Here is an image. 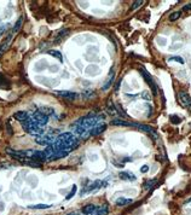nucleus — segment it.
<instances>
[{"instance_id": "obj_1", "label": "nucleus", "mask_w": 191, "mask_h": 215, "mask_svg": "<svg viewBox=\"0 0 191 215\" xmlns=\"http://www.w3.org/2000/svg\"><path fill=\"white\" fill-rule=\"evenodd\" d=\"M99 120H102V116H97L96 114H88L87 116L81 117L80 120H77L76 121V125L84 127V128L87 129V130H91L98 123Z\"/></svg>"}, {"instance_id": "obj_2", "label": "nucleus", "mask_w": 191, "mask_h": 215, "mask_svg": "<svg viewBox=\"0 0 191 215\" xmlns=\"http://www.w3.org/2000/svg\"><path fill=\"white\" fill-rule=\"evenodd\" d=\"M22 126H23V128L27 133H29L34 137H40L44 133V129L41 128L39 125H36L30 117L28 120H26L24 122H22Z\"/></svg>"}, {"instance_id": "obj_3", "label": "nucleus", "mask_w": 191, "mask_h": 215, "mask_svg": "<svg viewBox=\"0 0 191 215\" xmlns=\"http://www.w3.org/2000/svg\"><path fill=\"white\" fill-rule=\"evenodd\" d=\"M139 72L140 74L143 75V77H144V80H145V82H147V85L150 86V88L152 89V92H154V94H156L157 93V86H156V84H155V81H154V79H152V76L147 72V69L145 68H143V67H140L139 68Z\"/></svg>"}, {"instance_id": "obj_4", "label": "nucleus", "mask_w": 191, "mask_h": 215, "mask_svg": "<svg viewBox=\"0 0 191 215\" xmlns=\"http://www.w3.org/2000/svg\"><path fill=\"white\" fill-rule=\"evenodd\" d=\"M31 120H33L36 125H39V126L41 127V126H45V125L48 122V116H46L45 114H43L41 111H36V113L33 114Z\"/></svg>"}, {"instance_id": "obj_5", "label": "nucleus", "mask_w": 191, "mask_h": 215, "mask_svg": "<svg viewBox=\"0 0 191 215\" xmlns=\"http://www.w3.org/2000/svg\"><path fill=\"white\" fill-rule=\"evenodd\" d=\"M178 99H179V103L180 105H183L184 108L191 110V97L186 93V92H179L178 93Z\"/></svg>"}, {"instance_id": "obj_6", "label": "nucleus", "mask_w": 191, "mask_h": 215, "mask_svg": "<svg viewBox=\"0 0 191 215\" xmlns=\"http://www.w3.org/2000/svg\"><path fill=\"white\" fill-rule=\"evenodd\" d=\"M55 140H56V138L52 137V135H50V134L44 135V137H41V135H40V137H35V142H36V143L40 144V145H46V146L53 144Z\"/></svg>"}, {"instance_id": "obj_7", "label": "nucleus", "mask_w": 191, "mask_h": 215, "mask_svg": "<svg viewBox=\"0 0 191 215\" xmlns=\"http://www.w3.org/2000/svg\"><path fill=\"white\" fill-rule=\"evenodd\" d=\"M110 123L113 126H122V127H137V125H138V123H133V122H128V121H123L121 118L111 120Z\"/></svg>"}, {"instance_id": "obj_8", "label": "nucleus", "mask_w": 191, "mask_h": 215, "mask_svg": "<svg viewBox=\"0 0 191 215\" xmlns=\"http://www.w3.org/2000/svg\"><path fill=\"white\" fill-rule=\"evenodd\" d=\"M103 185V183L101 181V180H96V181H93L91 185H88L87 187H85L82 191H81V195H85V192L87 193V192H91V191H94V190H98L99 187Z\"/></svg>"}, {"instance_id": "obj_9", "label": "nucleus", "mask_w": 191, "mask_h": 215, "mask_svg": "<svg viewBox=\"0 0 191 215\" xmlns=\"http://www.w3.org/2000/svg\"><path fill=\"white\" fill-rule=\"evenodd\" d=\"M105 129H106V123H104V122L97 123L93 128L91 129V135H99V134L103 133Z\"/></svg>"}, {"instance_id": "obj_10", "label": "nucleus", "mask_w": 191, "mask_h": 215, "mask_svg": "<svg viewBox=\"0 0 191 215\" xmlns=\"http://www.w3.org/2000/svg\"><path fill=\"white\" fill-rule=\"evenodd\" d=\"M11 39H12V36L11 35H7L4 40H2V43L0 45V56H2L7 50H9V46H10V43H11Z\"/></svg>"}, {"instance_id": "obj_11", "label": "nucleus", "mask_w": 191, "mask_h": 215, "mask_svg": "<svg viewBox=\"0 0 191 215\" xmlns=\"http://www.w3.org/2000/svg\"><path fill=\"white\" fill-rule=\"evenodd\" d=\"M58 96L60 97H63V98H67V99H70V101H74V99H76L77 97H79V94L77 93H75V92H69V91H58V92H56Z\"/></svg>"}, {"instance_id": "obj_12", "label": "nucleus", "mask_w": 191, "mask_h": 215, "mask_svg": "<svg viewBox=\"0 0 191 215\" xmlns=\"http://www.w3.org/2000/svg\"><path fill=\"white\" fill-rule=\"evenodd\" d=\"M118 176H120L121 180H125V181H134L137 179L135 175L131 172H120Z\"/></svg>"}, {"instance_id": "obj_13", "label": "nucleus", "mask_w": 191, "mask_h": 215, "mask_svg": "<svg viewBox=\"0 0 191 215\" xmlns=\"http://www.w3.org/2000/svg\"><path fill=\"white\" fill-rule=\"evenodd\" d=\"M109 213V209H108V205H99V207H96L94 210L89 215H106Z\"/></svg>"}, {"instance_id": "obj_14", "label": "nucleus", "mask_w": 191, "mask_h": 215, "mask_svg": "<svg viewBox=\"0 0 191 215\" xmlns=\"http://www.w3.org/2000/svg\"><path fill=\"white\" fill-rule=\"evenodd\" d=\"M114 80H115V70H114V68H111L110 74H109V77H108V81H106V84L102 87V89H103V91H106L109 87L111 86V84L114 82Z\"/></svg>"}, {"instance_id": "obj_15", "label": "nucleus", "mask_w": 191, "mask_h": 215, "mask_svg": "<svg viewBox=\"0 0 191 215\" xmlns=\"http://www.w3.org/2000/svg\"><path fill=\"white\" fill-rule=\"evenodd\" d=\"M14 118H16V120L19 121V122H24L26 120L29 118V115H28L27 111H17V113H15V115H14Z\"/></svg>"}, {"instance_id": "obj_16", "label": "nucleus", "mask_w": 191, "mask_h": 215, "mask_svg": "<svg viewBox=\"0 0 191 215\" xmlns=\"http://www.w3.org/2000/svg\"><path fill=\"white\" fill-rule=\"evenodd\" d=\"M68 34H69V29H62L60 31H58V34H57V36L55 39V43H60L62 39H64L65 36H68Z\"/></svg>"}, {"instance_id": "obj_17", "label": "nucleus", "mask_w": 191, "mask_h": 215, "mask_svg": "<svg viewBox=\"0 0 191 215\" xmlns=\"http://www.w3.org/2000/svg\"><path fill=\"white\" fill-rule=\"evenodd\" d=\"M132 200H130V198H125V197H120L116 200V205L118 207H125V205H128V204H131L132 203Z\"/></svg>"}, {"instance_id": "obj_18", "label": "nucleus", "mask_w": 191, "mask_h": 215, "mask_svg": "<svg viewBox=\"0 0 191 215\" xmlns=\"http://www.w3.org/2000/svg\"><path fill=\"white\" fill-rule=\"evenodd\" d=\"M137 127H139L142 130L147 132V133H149V134H152V135L157 137V135H156V133H155V130H154V128H152L151 126H147V125H139V123H138V125H137Z\"/></svg>"}, {"instance_id": "obj_19", "label": "nucleus", "mask_w": 191, "mask_h": 215, "mask_svg": "<svg viewBox=\"0 0 191 215\" xmlns=\"http://www.w3.org/2000/svg\"><path fill=\"white\" fill-rule=\"evenodd\" d=\"M94 208H96V205H93V204H87L86 207H84V208L81 209V212H82V214L84 215H89L93 210H94Z\"/></svg>"}, {"instance_id": "obj_20", "label": "nucleus", "mask_w": 191, "mask_h": 215, "mask_svg": "<svg viewBox=\"0 0 191 215\" xmlns=\"http://www.w3.org/2000/svg\"><path fill=\"white\" fill-rule=\"evenodd\" d=\"M47 53H48V55H51V56H53L55 58H57L59 62H63L62 53H60L59 51H56V50H48V51H47Z\"/></svg>"}, {"instance_id": "obj_21", "label": "nucleus", "mask_w": 191, "mask_h": 215, "mask_svg": "<svg viewBox=\"0 0 191 215\" xmlns=\"http://www.w3.org/2000/svg\"><path fill=\"white\" fill-rule=\"evenodd\" d=\"M51 205L50 204H31L28 205L29 209H48Z\"/></svg>"}, {"instance_id": "obj_22", "label": "nucleus", "mask_w": 191, "mask_h": 215, "mask_svg": "<svg viewBox=\"0 0 191 215\" xmlns=\"http://www.w3.org/2000/svg\"><path fill=\"white\" fill-rule=\"evenodd\" d=\"M39 111H41L43 114H45L46 116H51V115H55V110L52 108H41Z\"/></svg>"}, {"instance_id": "obj_23", "label": "nucleus", "mask_w": 191, "mask_h": 215, "mask_svg": "<svg viewBox=\"0 0 191 215\" xmlns=\"http://www.w3.org/2000/svg\"><path fill=\"white\" fill-rule=\"evenodd\" d=\"M143 2H144L143 0H137V1H133V4L131 5V9H130V10H131V11L137 10L139 6H142V5H143Z\"/></svg>"}, {"instance_id": "obj_24", "label": "nucleus", "mask_w": 191, "mask_h": 215, "mask_svg": "<svg viewBox=\"0 0 191 215\" xmlns=\"http://www.w3.org/2000/svg\"><path fill=\"white\" fill-rule=\"evenodd\" d=\"M22 22H23V18L21 17V18H19V19L16 22L15 27H14V29H12V31H14V33H17V31L21 29V27H22Z\"/></svg>"}, {"instance_id": "obj_25", "label": "nucleus", "mask_w": 191, "mask_h": 215, "mask_svg": "<svg viewBox=\"0 0 191 215\" xmlns=\"http://www.w3.org/2000/svg\"><path fill=\"white\" fill-rule=\"evenodd\" d=\"M180 17V11H176V12H172V14H169V21H172V22H174V21H176L178 18Z\"/></svg>"}, {"instance_id": "obj_26", "label": "nucleus", "mask_w": 191, "mask_h": 215, "mask_svg": "<svg viewBox=\"0 0 191 215\" xmlns=\"http://www.w3.org/2000/svg\"><path fill=\"white\" fill-rule=\"evenodd\" d=\"M155 184H156V180H155V179H151V180H149V181H147V183H145L144 187H145L147 190H149V188H151V187L154 186Z\"/></svg>"}, {"instance_id": "obj_27", "label": "nucleus", "mask_w": 191, "mask_h": 215, "mask_svg": "<svg viewBox=\"0 0 191 215\" xmlns=\"http://www.w3.org/2000/svg\"><path fill=\"white\" fill-rule=\"evenodd\" d=\"M168 60H176V62H178V63H180V64H184V63H185V60H184L183 58H181V57H178V56H174V57L168 58Z\"/></svg>"}, {"instance_id": "obj_28", "label": "nucleus", "mask_w": 191, "mask_h": 215, "mask_svg": "<svg viewBox=\"0 0 191 215\" xmlns=\"http://www.w3.org/2000/svg\"><path fill=\"white\" fill-rule=\"evenodd\" d=\"M108 113L111 115H116L118 114V111H116V109H115V106H113L111 104H109V106H108Z\"/></svg>"}, {"instance_id": "obj_29", "label": "nucleus", "mask_w": 191, "mask_h": 215, "mask_svg": "<svg viewBox=\"0 0 191 215\" xmlns=\"http://www.w3.org/2000/svg\"><path fill=\"white\" fill-rule=\"evenodd\" d=\"M169 117H171V121H172L173 123H176V125L180 123V118H179L178 116H176V115H171Z\"/></svg>"}, {"instance_id": "obj_30", "label": "nucleus", "mask_w": 191, "mask_h": 215, "mask_svg": "<svg viewBox=\"0 0 191 215\" xmlns=\"http://www.w3.org/2000/svg\"><path fill=\"white\" fill-rule=\"evenodd\" d=\"M75 193H76V185H74V186H73V188H72V191H70V193H69V195L67 196V200H70V198L73 197Z\"/></svg>"}, {"instance_id": "obj_31", "label": "nucleus", "mask_w": 191, "mask_h": 215, "mask_svg": "<svg viewBox=\"0 0 191 215\" xmlns=\"http://www.w3.org/2000/svg\"><path fill=\"white\" fill-rule=\"evenodd\" d=\"M142 97H143L145 101H151V96L149 94V92H147V91H144V92L142 93Z\"/></svg>"}, {"instance_id": "obj_32", "label": "nucleus", "mask_w": 191, "mask_h": 215, "mask_svg": "<svg viewBox=\"0 0 191 215\" xmlns=\"http://www.w3.org/2000/svg\"><path fill=\"white\" fill-rule=\"evenodd\" d=\"M45 67H47V65H46L45 63H43V62H41L40 64H36V69H38V72H41Z\"/></svg>"}, {"instance_id": "obj_33", "label": "nucleus", "mask_w": 191, "mask_h": 215, "mask_svg": "<svg viewBox=\"0 0 191 215\" xmlns=\"http://www.w3.org/2000/svg\"><path fill=\"white\" fill-rule=\"evenodd\" d=\"M157 43H159V45H161V46H164V45H166V39L157 38Z\"/></svg>"}, {"instance_id": "obj_34", "label": "nucleus", "mask_w": 191, "mask_h": 215, "mask_svg": "<svg viewBox=\"0 0 191 215\" xmlns=\"http://www.w3.org/2000/svg\"><path fill=\"white\" fill-rule=\"evenodd\" d=\"M147 171H149V166H147V164L142 166V168H140V172H142V173H147Z\"/></svg>"}, {"instance_id": "obj_35", "label": "nucleus", "mask_w": 191, "mask_h": 215, "mask_svg": "<svg viewBox=\"0 0 191 215\" xmlns=\"http://www.w3.org/2000/svg\"><path fill=\"white\" fill-rule=\"evenodd\" d=\"M189 10H191V4H188V5H185L184 7H183V11L185 12V11H189Z\"/></svg>"}, {"instance_id": "obj_36", "label": "nucleus", "mask_w": 191, "mask_h": 215, "mask_svg": "<svg viewBox=\"0 0 191 215\" xmlns=\"http://www.w3.org/2000/svg\"><path fill=\"white\" fill-rule=\"evenodd\" d=\"M6 28H7V26H0V35L6 30Z\"/></svg>"}, {"instance_id": "obj_37", "label": "nucleus", "mask_w": 191, "mask_h": 215, "mask_svg": "<svg viewBox=\"0 0 191 215\" xmlns=\"http://www.w3.org/2000/svg\"><path fill=\"white\" fill-rule=\"evenodd\" d=\"M67 215H80L79 214V213H75V212H74V213H69V214H67ZM84 215V214H82Z\"/></svg>"}, {"instance_id": "obj_38", "label": "nucleus", "mask_w": 191, "mask_h": 215, "mask_svg": "<svg viewBox=\"0 0 191 215\" xmlns=\"http://www.w3.org/2000/svg\"><path fill=\"white\" fill-rule=\"evenodd\" d=\"M179 47H180V45H176V46H172V50H173V48H179Z\"/></svg>"}, {"instance_id": "obj_39", "label": "nucleus", "mask_w": 191, "mask_h": 215, "mask_svg": "<svg viewBox=\"0 0 191 215\" xmlns=\"http://www.w3.org/2000/svg\"><path fill=\"white\" fill-rule=\"evenodd\" d=\"M186 203H191V198H189V200L186 201Z\"/></svg>"}]
</instances>
